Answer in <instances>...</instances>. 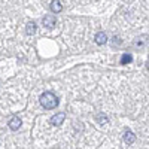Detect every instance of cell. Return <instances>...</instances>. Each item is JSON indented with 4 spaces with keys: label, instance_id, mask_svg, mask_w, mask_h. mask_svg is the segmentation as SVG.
Returning a JSON list of instances; mask_svg holds the SVG:
<instances>
[{
    "label": "cell",
    "instance_id": "1",
    "mask_svg": "<svg viewBox=\"0 0 149 149\" xmlns=\"http://www.w3.org/2000/svg\"><path fill=\"white\" fill-rule=\"evenodd\" d=\"M40 104L45 107V109H55L57 107V104H58V98H57V95L55 94H52V93H43L42 95H40Z\"/></svg>",
    "mask_w": 149,
    "mask_h": 149
},
{
    "label": "cell",
    "instance_id": "2",
    "mask_svg": "<svg viewBox=\"0 0 149 149\" xmlns=\"http://www.w3.org/2000/svg\"><path fill=\"white\" fill-rule=\"evenodd\" d=\"M42 24L46 29H54L55 27V17L54 15H45V18L42 19Z\"/></svg>",
    "mask_w": 149,
    "mask_h": 149
},
{
    "label": "cell",
    "instance_id": "3",
    "mask_svg": "<svg viewBox=\"0 0 149 149\" xmlns=\"http://www.w3.org/2000/svg\"><path fill=\"white\" fill-rule=\"evenodd\" d=\"M64 119H66V113L60 112V113H57V115H54V116L51 118V124H52V125H61Z\"/></svg>",
    "mask_w": 149,
    "mask_h": 149
},
{
    "label": "cell",
    "instance_id": "4",
    "mask_svg": "<svg viewBox=\"0 0 149 149\" xmlns=\"http://www.w3.org/2000/svg\"><path fill=\"white\" fill-rule=\"evenodd\" d=\"M106 42H107L106 33H104V31H98V33L95 34V43H97V45H104Z\"/></svg>",
    "mask_w": 149,
    "mask_h": 149
},
{
    "label": "cell",
    "instance_id": "5",
    "mask_svg": "<svg viewBox=\"0 0 149 149\" xmlns=\"http://www.w3.org/2000/svg\"><path fill=\"white\" fill-rule=\"evenodd\" d=\"M19 127H21V119H19L18 116H12V119L9 121V128L15 131V130H18Z\"/></svg>",
    "mask_w": 149,
    "mask_h": 149
},
{
    "label": "cell",
    "instance_id": "6",
    "mask_svg": "<svg viewBox=\"0 0 149 149\" xmlns=\"http://www.w3.org/2000/svg\"><path fill=\"white\" fill-rule=\"evenodd\" d=\"M51 10L54 12V14H58V12L63 10V5H61V2H58V0L51 2Z\"/></svg>",
    "mask_w": 149,
    "mask_h": 149
},
{
    "label": "cell",
    "instance_id": "7",
    "mask_svg": "<svg viewBox=\"0 0 149 149\" xmlns=\"http://www.w3.org/2000/svg\"><path fill=\"white\" fill-rule=\"evenodd\" d=\"M124 142L128 143V145L134 143V142H136V136H134L131 131H125V133H124Z\"/></svg>",
    "mask_w": 149,
    "mask_h": 149
},
{
    "label": "cell",
    "instance_id": "8",
    "mask_svg": "<svg viewBox=\"0 0 149 149\" xmlns=\"http://www.w3.org/2000/svg\"><path fill=\"white\" fill-rule=\"evenodd\" d=\"M133 61V55L131 54H122L121 57V64H128Z\"/></svg>",
    "mask_w": 149,
    "mask_h": 149
},
{
    "label": "cell",
    "instance_id": "9",
    "mask_svg": "<svg viewBox=\"0 0 149 149\" xmlns=\"http://www.w3.org/2000/svg\"><path fill=\"white\" fill-rule=\"evenodd\" d=\"M26 31H27V34H34L36 33V24L34 22H29L27 27H26Z\"/></svg>",
    "mask_w": 149,
    "mask_h": 149
},
{
    "label": "cell",
    "instance_id": "10",
    "mask_svg": "<svg viewBox=\"0 0 149 149\" xmlns=\"http://www.w3.org/2000/svg\"><path fill=\"white\" fill-rule=\"evenodd\" d=\"M97 122L106 124V122H107V116H106L104 113H98V115H97Z\"/></svg>",
    "mask_w": 149,
    "mask_h": 149
},
{
    "label": "cell",
    "instance_id": "11",
    "mask_svg": "<svg viewBox=\"0 0 149 149\" xmlns=\"http://www.w3.org/2000/svg\"><path fill=\"white\" fill-rule=\"evenodd\" d=\"M146 67H148V70H149V60H148V63H146Z\"/></svg>",
    "mask_w": 149,
    "mask_h": 149
}]
</instances>
